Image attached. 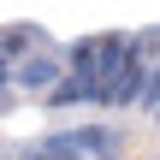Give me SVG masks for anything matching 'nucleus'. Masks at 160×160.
Returning <instances> with one entry per match:
<instances>
[{
	"label": "nucleus",
	"mask_w": 160,
	"mask_h": 160,
	"mask_svg": "<svg viewBox=\"0 0 160 160\" xmlns=\"http://www.w3.org/2000/svg\"><path fill=\"white\" fill-rule=\"evenodd\" d=\"M18 77H24V89H53V77H59V71H53V59H30Z\"/></svg>",
	"instance_id": "nucleus-1"
}]
</instances>
